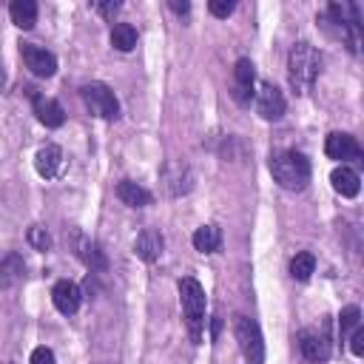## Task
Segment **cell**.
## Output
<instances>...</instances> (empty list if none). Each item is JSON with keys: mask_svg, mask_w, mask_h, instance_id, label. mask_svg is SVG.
I'll use <instances>...</instances> for the list:
<instances>
[{"mask_svg": "<svg viewBox=\"0 0 364 364\" xmlns=\"http://www.w3.org/2000/svg\"><path fill=\"white\" fill-rule=\"evenodd\" d=\"M321 71V54L310 46V43H296L287 54V77H290V85L296 88V94H307L316 82Z\"/></svg>", "mask_w": 364, "mask_h": 364, "instance_id": "6da1fadb", "label": "cell"}, {"mask_svg": "<svg viewBox=\"0 0 364 364\" xmlns=\"http://www.w3.org/2000/svg\"><path fill=\"white\" fill-rule=\"evenodd\" d=\"M270 173L284 191H304L310 182V162L299 151H276L270 156Z\"/></svg>", "mask_w": 364, "mask_h": 364, "instance_id": "7a4b0ae2", "label": "cell"}, {"mask_svg": "<svg viewBox=\"0 0 364 364\" xmlns=\"http://www.w3.org/2000/svg\"><path fill=\"white\" fill-rule=\"evenodd\" d=\"M179 299H182V310H185V321H188V333L193 341L202 338V321H205V290L193 276L179 279Z\"/></svg>", "mask_w": 364, "mask_h": 364, "instance_id": "3957f363", "label": "cell"}, {"mask_svg": "<svg viewBox=\"0 0 364 364\" xmlns=\"http://www.w3.org/2000/svg\"><path fill=\"white\" fill-rule=\"evenodd\" d=\"M233 336L239 341L242 355L247 358V364H262L264 361V341H262V330L253 318L247 316H236L233 321Z\"/></svg>", "mask_w": 364, "mask_h": 364, "instance_id": "277c9868", "label": "cell"}, {"mask_svg": "<svg viewBox=\"0 0 364 364\" xmlns=\"http://www.w3.org/2000/svg\"><path fill=\"white\" fill-rule=\"evenodd\" d=\"M82 102L85 108L94 114V117H102V119H114L119 114V102L114 97V91L105 85V82H88L82 85Z\"/></svg>", "mask_w": 364, "mask_h": 364, "instance_id": "5b68a950", "label": "cell"}, {"mask_svg": "<svg viewBox=\"0 0 364 364\" xmlns=\"http://www.w3.org/2000/svg\"><path fill=\"white\" fill-rule=\"evenodd\" d=\"M324 154H327L330 159H338L341 165H344V162H361V156H364L358 139H355L353 134H344V131L327 134V139H324Z\"/></svg>", "mask_w": 364, "mask_h": 364, "instance_id": "8992f818", "label": "cell"}, {"mask_svg": "<svg viewBox=\"0 0 364 364\" xmlns=\"http://www.w3.org/2000/svg\"><path fill=\"white\" fill-rule=\"evenodd\" d=\"M284 111H287L284 94H282L273 82H262V85H259V91H256V114H259L262 119L276 122V119H282V117H284Z\"/></svg>", "mask_w": 364, "mask_h": 364, "instance_id": "52a82bcc", "label": "cell"}, {"mask_svg": "<svg viewBox=\"0 0 364 364\" xmlns=\"http://www.w3.org/2000/svg\"><path fill=\"white\" fill-rule=\"evenodd\" d=\"M20 54H23L26 68H31V74L37 77H51L57 71V57L37 43H20Z\"/></svg>", "mask_w": 364, "mask_h": 364, "instance_id": "ba28073f", "label": "cell"}, {"mask_svg": "<svg viewBox=\"0 0 364 364\" xmlns=\"http://www.w3.org/2000/svg\"><path fill=\"white\" fill-rule=\"evenodd\" d=\"M299 350L307 361H327L330 358V336L316 333V330H301L299 333Z\"/></svg>", "mask_w": 364, "mask_h": 364, "instance_id": "9c48e42d", "label": "cell"}, {"mask_svg": "<svg viewBox=\"0 0 364 364\" xmlns=\"http://www.w3.org/2000/svg\"><path fill=\"white\" fill-rule=\"evenodd\" d=\"M253 80H256L253 63L247 57L236 60V65H233V97H236V102H242V105L250 102V97H253Z\"/></svg>", "mask_w": 364, "mask_h": 364, "instance_id": "30bf717a", "label": "cell"}, {"mask_svg": "<svg viewBox=\"0 0 364 364\" xmlns=\"http://www.w3.org/2000/svg\"><path fill=\"white\" fill-rule=\"evenodd\" d=\"M28 97L34 100V114L37 119L46 125V128H60L65 122V111L57 100H48V97H40L37 88H28Z\"/></svg>", "mask_w": 364, "mask_h": 364, "instance_id": "8fae6325", "label": "cell"}, {"mask_svg": "<svg viewBox=\"0 0 364 364\" xmlns=\"http://www.w3.org/2000/svg\"><path fill=\"white\" fill-rule=\"evenodd\" d=\"M51 301H54V307H57L63 316H74V313L80 310L82 293H80V287H77L74 282L60 279V282L54 284V290H51Z\"/></svg>", "mask_w": 364, "mask_h": 364, "instance_id": "7c38bea8", "label": "cell"}, {"mask_svg": "<svg viewBox=\"0 0 364 364\" xmlns=\"http://www.w3.org/2000/svg\"><path fill=\"white\" fill-rule=\"evenodd\" d=\"M162 247H165L162 233H159V230H151V228H145V230L134 239V253H136L142 262H156L159 253H162Z\"/></svg>", "mask_w": 364, "mask_h": 364, "instance_id": "4fadbf2b", "label": "cell"}, {"mask_svg": "<svg viewBox=\"0 0 364 364\" xmlns=\"http://www.w3.org/2000/svg\"><path fill=\"white\" fill-rule=\"evenodd\" d=\"M60 165H63V151H60V145H54V142L43 145V148L37 151V156H34V168H37V173L46 176V179H54L57 171H60Z\"/></svg>", "mask_w": 364, "mask_h": 364, "instance_id": "5bb4252c", "label": "cell"}, {"mask_svg": "<svg viewBox=\"0 0 364 364\" xmlns=\"http://www.w3.org/2000/svg\"><path fill=\"white\" fill-rule=\"evenodd\" d=\"M117 196H119V202L122 205H128V208H145V205H151V191H145L139 182H134V179H122L119 185H117Z\"/></svg>", "mask_w": 364, "mask_h": 364, "instance_id": "9a60e30c", "label": "cell"}, {"mask_svg": "<svg viewBox=\"0 0 364 364\" xmlns=\"http://www.w3.org/2000/svg\"><path fill=\"white\" fill-rule=\"evenodd\" d=\"M77 256L91 267V273H105L108 270V259H105L102 247L97 242L85 239V236H80V242H77Z\"/></svg>", "mask_w": 364, "mask_h": 364, "instance_id": "2e32d148", "label": "cell"}, {"mask_svg": "<svg viewBox=\"0 0 364 364\" xmlns=\"http://www.w3.org/2000/svg\"><path fill=\"white\" fill-rule=\"evenodd\" d=\"M330 182H333V188H336L341 196H347V199H353V196L358 193V188H361V179H358V173H355L353 168H347V165H338V168H333V173H330Z\"/></svg>", "mask_w": 364, "mask_h": 364, "instance_id": "e0dca14e", "label": "cell"}, {"mask_svg": "<svg viewBox=\"0 0 364 364\" xmlns=\"http://www.w3.org/2000/svg\"><path fill=\"white\" fill-rule=\"evenodd\" d=\"M26 276V262L20 253H9L0 262V287H14Z\"/></svg>", "mask_w": 364, "mask_h": 364, "instance_id": "ac0fdd59", "label": "cell"}, {"mask_svg": "<svg viewBox=\"0 0 364 364\" xmlns=\"http://www.w3.org/2000/svg\"><path fill=\"white\" fill-rule=\"evenodd\" d=\"M9 17L17 28H34L37 23V3L34 0H14L9 6Z\"/></svg>", "mask_w": 364, "mask_h": 364, "instance_id": "d6986e66", "label": "cell"}, {"mask_svg": "<svg viewBox=\"0 0 364 364\" xmlns=\"http://www.w3.org/2000/svg\"><path fill=\"white\" fill-rule=\"evenodd\" d=\"M219 245H222V230H219V225H202V228H196V233H193V247H196L199 253H216Z\"/></svg>", "mask_w": 364, "mask_h": 364, "instance_id": "ffe728a7", "label": "cell"}, {"mask_svg": "<svg viewBox=\"0 0 364 364\" xmlns=\"http://www.w3.org/2000/svg\"><path fill=\"white\" fill-rule=\"evenodd\" d=\"M111 46L117 51H131L136 46V28L131 23H114V28H111Z\"/></svg>", "mask_w": 364, "mask_h": 364, "instance_id": "44dd1931", "label": "cell"}, {"mask_svg": "<svg viewBox=\"0 0 364 364\" xmlns=\"http://www.w3.org/2000/svg\"><path fill=\"white\" fill-rule=\"evenodd\" d=\"M316 273V256L310 250H301L290 259V276L299 279V282H307L310 276Z\"/></svg>", "mask_w": 364, "mask_h": 364, "instance_id": "7402d4cb", "label": "cell"}, {"mask_svg": "<svg viewBox=\"0 0 364 364\" xmlns=\"http://www.w3.org/2000/svg\"><path fill=\"white\" fill-rule=\"evenodd\" d=\"M338 327H341V338H350V336L361 327V310H358L355 304L344 307L341 316H338Z\"/></svg>", "mask_w": 364, "mask_h": 364, "instance_id": "603a6c76", "label": "cell"}, {"mask_svg": "<svg viewBox=\"0 0 364 364\" xmlns=\"http://www.w3.org/2000/svg\"><path fill=\"white\" fill-rule=\"evenodd\" d=\"M28 245L34 247V250H51V233L46 230V228H40V225H31L28 228Z\"/></svg>", "mask_w": 364, "mask_h": 364, "instance_id": "cb8c5ba5", "label": "cell"}, {"mask_svg": "<svg viewBox=\"0 0 364 364\" xmlns=\"http://www.w3.org/2000/svg\"><path fill=\"white\" fill-rule=\"evenodd\" d=\"M233 9H236V3H233V0H210V3H208V11H210L213 17H219V20L230 17V14H233Z\"/></svg>", "mask_w": 364, "mask_h": 364, "instance_id": "d4e9b609", "label": "cell"}, {"mask_svg": "<svg viewBox=\"0 0 364 364\" xmlns=\"http://www.w3.org/2000/svg\"><path fill=\"white\" fill-rule=\"evenodd\" d=\"M31 364H54V353L48 347H34L31 350Z\"/></svg>", "mask_w": 364, "mask_h": 364, "instance_id": "484cf974", "label": "cell"}, {"mask_svg": "<svg viewBox=\"0 0 364 364\" xmlns=\"http://www.w3.org/2000/svg\"><path fill=\"white\" fill-rule=\"evenodd\" d=\"M350 350H353V355H364V327H358L353 336H350Z\"/></svg>", "mask_w": 364, "mask_h": 364, "instance_id": "4316f807", "label": "cell"}, {"mask_svg": "<svg viewBox=\"0 0 364 364\" xmlns=\"http://www.w3.org/2000/svg\"><path fill=\"white\" fill-rule=\"evenodd\" d=\"M97 11L102 17H114V11H119V3L117 0H108V3H97Z\"/></svg>", "mask_w": 364, "mask_h": 364, "instance_id": "83f0119b", "label": "cell"}, {"mask_svg": "<svg viewBox=\"0 0 364 364\" xmlns=\"http://www.w3.org/2000/svg\"><path fill=\"white\" fill-rule=\"evenodd\" d=\"M171 9H173L176 14H185V11H191V3H179V0H171Z\"/></svg>", "mask_w": 364, "mask_h": 364, "instance_id": "f1b7e54d", "label": "cell"}, {"mask_svg": "<svg viewBox=\"0 0 364 364\" xmlns=\"http://www.w3.org/2000/svg\"><path fill=\"white\" fill-rule=\"evenodd\" d=\"M210 324H213V333H210V336L216 338V336H219V327H222V321H219V316H213V321H210Z\"/></svg>", "mask_w": 364, "mask_h": 364, "instance_id": "f546056e", "label": "cell"}]
</instances>
